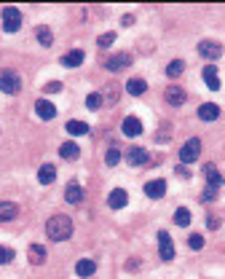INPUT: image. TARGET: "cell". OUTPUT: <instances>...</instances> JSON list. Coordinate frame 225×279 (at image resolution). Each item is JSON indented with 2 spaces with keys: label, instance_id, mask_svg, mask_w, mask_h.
I'll use <instances>...</instances> for the list:
<instances>
[{
  "label": "cell",
  "instance_id": "cell-33",
  "mask_svg": "<svg viewBox=\"0 0 225 279\" xmlns=\"http://www.w3.org/2000/svg\"><path fill=\"white\" fill-rule=\"evenodd\" d=\"M113 41H115V32H105V35H99V38H97V43L102 46V49H108Z\"/></svg>",
  "mask_w": 225,
  "mask_h": 279
},
{
  "label": "cell",
  "instance_id": "cell-5",
  "mask_svg": "<svg viewBox=\"0 0 225 279\" xmlns=\"http://www.w3.org/2000/svg\"><path fill=\"white\" fill-rule=\"evenodd\" d=\"M158 255H161V261H172L174 258V242H172V236L167 234V231H161L158 234Z\"/></svg>",
  "mask_w": 225,
  "mask_h": 279
},
{
  "label": "cell",
  "instance_id": "cell-22",
  "mask_svg": "<svg viewBox=\"0 0 225 279\" xmlns=\"http://www.w3.org/2000/svg\"><path fill=\"white\" fill-rule=\"evenodd\" d=\"M80 153V148L75 143H62V148H59V156H62L65 161H75Z\"/></svg>",
  "mask_w": 225,
  "mask_h": 279
},
{
  "label": "cell",
  "instance_id": "cell-16",
  "mask_svg": "<svg viewBox=\"0 0 225 279\" xmlns=\"http://www.w3.org/2000/svg\"><path fill=\"white\" fill-rule=\"evenodd\" d=\"M65 199H67V204H80L84 202V188L78 183H70L65 188Z\"/></svg>",
  "mask_w": 225,
  "mask_h": 279
},
{
  "label": "cell",
  "instance_id": "cell-30",
  "mask_svg": "<svg viewBox=\"0 0 225 279\" xmlns=\"http://www.w3.org/2000/svg\"><path fill=\"white\" fill-rule=\"evenodd\" d=\"M118 161H121V150H118V148H110L108 156H105V164H108V167H115Z\"/></svg>",
  "mask_w": 225,
  "mask_h": 279
},
{
  "label": "cell",
  "instance_id": "cell-19",
  "mask_svg": "<svg viewBox=\"0 0 225 279\" xmlns=\"http://www.w3.org/2000/svg\"><path fill=\"white\" fill-rule=\"evenodd\" d=\"M27 258L32 266H40L46 261V247L43 244H30V250H27Z\"/></svg>",
  "mask_w": 225,
  "mask_h": 279
},
{
  "label": "cell",
  "instance_id": "cell-18",
  "mask_svg": "<svg viewBox=\"0 0 225 279\" xmlns=\"http://www.w3.org/2000/svg\"><path fill=\"white\" fill-rule=\"evenodd\" d=\"M19 215V207L14 202H0V223H8Z\"/></svg>",
  "mask_w": 225,
  "mask_h": 279
},
{
  "label": "cell",
  "instance_id": "cell-37",
  "mask_svg": "<svg viewBox=\"0 0 225 279\" xmlns=\"http://www.w3.org/2000/svg\"><path fill=\"white\" fill-rule=\"evenodd\" d=\"M118 97V86H108V102H115Z\"/></svg>",
  "mask_w": 225,
  "mask_h": 279
},
{
  "label": "cell",
  "instance_id": "cell-15",
  "mask_svg": "<svg viewBox=\"0 0 225 279\" xmlns=\"http://www.w3.org/2000/svg\"><path fill=\"white\" fill-rule=\"evenodd\" d=\"M126 202H129V193H126L124 188H115V191H110V196H108L110 209H121V207H126Z\"/></svg>",
  "mask_w": 225,
  "mask_h": 279
},
{
  "label": "cell",
  "instance_id": "cell-28",
  "mask_svg": "<svg viewBox=\"0 0 225 279\" xmlns=\"http://www.w3.org/2000/svg\"><path fill=\"white\" fill-rule=\"evenodd\" d=\"M182 73H185V62H182V59L169 62V67H167V75H169V78H177V75H182Z\"/></svg>",
  "mask_w": 225,
  "mask_h": 279
},
{
  "label": "cell",
  "instance_id": "cell-27",
  "mask_svg": "<svg viewBox=\"0 0 225 279\" xmlns=\"http://www.w3.org/2000/svg\"><path fill=\"white\" fill-rule=\"evenodd\" d=\"M174 223L180 226V228H185V226H191V212H188L185 207H180V209H177V212H174Z\"/></svg>",
  "mask_w": 225,
  "mask_h": 279
},
{
  "label": "cell",
  "instance_id": "cell-17",
  "mask_svg": "<svg viewBox=\"0 0 225 279\" xmlns=\"http://www.w3.org/2000/svg\"><path fill=\"white\" fill-rule=\"evenodd\" d=\"M35 113H38L43 121H51L54 115H56V108H54L51 102H46V99H38V102H35Z\"/></svg>",
  "mask_w": 225,
  "mask_h": 279
},
{
  "label": "cell",
  "instance_id": "cell-25",
  "mask_svg": "<svg viewBox=\"0 0 225 279\" xmlns=\"http://www.w3.org/2000/svg\"><path fill=\"white\" fill-rule=\"evenodd\" d=\"M35 35H38V41H40V46H43V49H49V46H54V35H51V30L46 27V25H40L38 30H35Z\"/></svg>",
  "mask_w": 225,
  "mask_h": 279
},
{
  "label": "cell",
  "instance_id": "cell-32",
  "mask_svg": "<svg viewBox=\"0 0 225 279\" xmlns=\"http://www.w3.org/2000/svg\"><path fill=\"white\" fill-rule=\"evenodd\" d=\"M14 261V250H8V247H0V266H6Z\"/></svg>",
  "mask_w": 225,
  "mask_h": 279
},
{
  "label": "cell",
  "instance_id": "cell-12",
  "mask_svg": "<svg viewBox=\"0 0 225 279\" xmlns=\"http://www.w3.org/2000/svg\"><path fill=\"white\" fill-rule=\"evenodd\" d=\"M84 59H86V54L80 51V49H73V51H67L62 56V67H80V65H84Z\"/></svg>",
  "mask_w": 225,
  "mask_h": 279
},
{
  "label": "cell",
  "instance_id": "cell-20",
  "mask_svg": "<svg viewBox=\"0 0 225 279\" xmlns=\"http://www.w3.org/2000/svg\"><path fill=\"white\" fill-rule=\"evenodd\" d=\"M204 81H207V86H209L212 91L220 89V78H217V67H215V65H207V67H204Z\"/></svg>",
  "mask_w": 225,
  "mask_h": 279
},
{
  "label": "cell",
  "instance_id": "cell-8",
  "mask_svg": "<svg viewBox=\"0 0 225 279\" xmlns=\"http://www.w3.org/2000/svg\"><path fill=\"white\" fill-rule=\"evenodd\" d=\"M148 150L145 148H129L126 150V161H129V164H132V167H142V164H148Z\"/></svg>",
  "mask_w": 225,
  "mask_h": 279
},
{
  "label": "cell",
  "instance_id": "cell-29",
  "mask_svg": "<svg viewBox=\"0 0 225 279\" xmlns=\"http://www.w3.org/2000/svg\"><path fill=\"white\" fill-rule=\"evenodd\" d=\"M102 105H105V99H102L99 91H94V94H89V97H86V108H89V110H99Z\"/></svg>",
  "mask_w": 225,
  "mask_h": 279
},
{
  "label": "cell",
  "instance_id": "cell-36",
  "mask_svg": "<svg viewBox=\"0 0 225 279\" xmlns=\"http://www.w3.org/2000/svg\"><path fill=\"white\" fill-rule=\"evenodd\" d=\"M207 228H212V231H215V228H220V220L209 215V217H207Z\"/></svg>",
  "mask_w": 225,
  "mask_h": 279
},
{
  "label": "cell",
  "instance_id": "cell-4",
  "mask_svg": "<svg viewBox=\"0 0 225 279\" xmlns=\"http://www.w3.org/2000/svg\"><path fill=\"white\" fill-rule=\"evenodd\" d=\"M19 27H22V11L14 8V6L3 8V30L6 32H16Z\"/></svg>",
  "mask_w": 225,
  "mask_h": 279
},
{
  "label": "cell",
  "instance_id": "cell-23",
  "mask_svg": "<svg viewBox=\"0 0 225 279\" xmlns=\"http://www.w3.org/2000/svg\"><path fill=\"white\" fill-rule=\"evenodd\" d=\"M38 180H40L43 185H51V183L56 180V169H54V164H43L40 172H38Z\"/></svg>",
  "mask_w": 225,
  "mask_h": 279
},
{
  "label": "cell",
  "instance_id": "cell-35",
  "mask_svg": "<svg viewBox=\"0 0 225 279\" xmlns=\"http://www.w3.org/2000/svg\"><path fill=\"white\" fill-rule=\"evenodd\" d=\"M217 199V191L215 188H204V193H201V202H215Z\"/></svg>",
  "mask_w": 225,
  "mask_h": 279
},
{
  "label": "cell",
  "instance_id": "cell-1",
  "mask_svg": "<svg viewBox=\"0 0 225 279\" xmlns=\"http://www.w3.org/2000/svg\"><path fill=\"white\" fill-rule=\"evenodd\" d=\"M46 234H49V239H54V242L70 239V236H73V220H70L67 215L49 217V223H46Z\"/></svg>",
  "mask_w": 225,
  "mask_h": 279
},
{
  "label": "cell",
  "instance_id": "cell-11",
  "mask_svg": "<svg viewBox=\"0 0 225 279\" xmlns=\"http://www.w3.org/2000/svg\"><path fill=\"white\" fill-rule=\"evenodd\" d=\"M204 177H207V188H220V185H222V174L217 172V167L215 164H207L204 167Z\"/></svg>",
  "mask_w": 225,
  "mask_h": 279
},
{
  "label": "cell",
  "instance_id": "cell-10",
  "mask_svg": "<svg viewBox=\"0 0 225 279\" xmlns=\"http://www.w3.org/2000/svg\"><path fill=\"white\" fill-rule=\"evenodd\" d=\"M163 97H167V102H169V105H174V108L185 105V99H188V94H185V89H182V86H169Z\"/></svg>",
  "mask_w": 225,
  "mask_h": 279
},
{
  "label": "cell",
  "instance_id": "cell-14",
  "mask_svg": "<svg viewBox=\"0 0 225 279\" xmlns=\"http://www.w3.org/2000/svg\"><path fill=\"white\" fill-rule=\"evenodd\" d=\"M198 118L201 121H217L220 118V108H217V105H212V102H204L198 108Z\"/></svg>",
  "mask_w": 225,
  "mask_h": 279
},
{
  "label": "cell",
  "instance_id": "cell-34",
  "mask_svg": "<svg viewBox=\"0 0 225 279\" xmlns=\"http://www.w3.org/2000/svg\"><path fill=\"white\" fill-rule=\"evenodd\" d=\"M43 91L46 94H59V91H62V84H59V81H51V84L43 86Z\"/></svg>",
  "mask_w": 225,
  "mask_h": 279
},
{
  "label": "cell",
  "instance_id": "cell-2",
  "mask_svg": "<svg viewBox=\"0 0 225 279\" xmlns=\"http://www.w3.org/2000/svg\"><path fill=\"white\" fill-rule=\"evenodd\" d=\"M0 91H6V94H16V91H22L19 73H14V70H0Z\"/></svg>",
  "mask_w": 225,
  "mask_h": 279
},
{
  "label": "cell",
  "instance_id": "cell-13",
  "mask_svg": "<svg viewBox=\"0 0 225 279\" xmlns=\"http://www.w3.org/2000/svg\"><path fill=\"white\" fill-rule=\"evenodd\" d=\"M163 193H167V183H163V180L145 183V196H150V199H161Z\"/></svg>",
  "mask_w": 225,
  "mask_h": 279
},
{
  "label": "cell",
  "instance_id": "cell-24",
  "mask_svg": "<svg viewBox=\"0 0 225 279\" xmlns=\"http://www.w3.org/2000/svg\"><path fill=\"white\" fill-rule=\"evenodd\" d=\"M145 89H148V84H145V81H142V78H132V81H129V84H126V91H129V94H132V97H139V94H145Z\"/></svg>",
  "mask_w": 225,
  "mask_h": 279
},
{
  "label": "cell",
  "instance_id": "cell-26",
  "mask_svg": "<svg viewBox=\"0 0 225 279\" xmlns=\"http://www.w3.org/2000/svg\"><path fill=\"white\" fill-rule=\"evenodd\" d=\"M65 129L73 137H80V134H89V124H84V121H67Z\"/></svg>",
  "mask_w": 225,
  "mask_h": 279
},
{
  "label": "cell",
  "instance_id": "cell-38",
  "mask_svg": "<svg viewBox=\"0 0 225 279\" xmlns=\"http://www.w3.org/2000/svg\"><path fill=\"white\" fill-rule=\"evenodd\" d=\"M121 25H124V27H132V25H134V16H132V14H124Z\"/></svg>",
  "mask_w": 225,
  "mask_h": 279
},
{
  "label": "cell",
  "instance_id": "cell-39",
  "mask_svg": "<svg viewBox=\"0 0 225 279\" xmlns=\"http://www.w3.org/2000/svg\"><path fill=\"white\" fill-rule=\"evenodd\" d=\"M174 172H177V174H180V177H191V172H188V169H185L182 164H180V167H177Z\"/></svg>",
  "mask_w": 225,
  "mask_h": 279
},
{
  "label": "cell",
  "instance_id": "cell-7",
  "mask_svg": "<svg viewBox=\"0 0 225 279\" xmlns=\"http://www.w3.org/2000/svg\"><path fill=\"white\" fill-rule=\"evenodd\" d=\"M129 65H132V54H113L108 62H105V67L110 70V73H121V70H126Z\"/></svg>",
  "mask_w": 225,
  "mask_h": 279
},
{
  "label": "cell",
  "instance_id": "cell-21",
  "mask_svg": "<svg viewBox=\"0 0 225 279\" xmlns=\"http://www.w3.org/2000/svg\"><path fill=\"white\" fill-rule=\"evenodd\" d=\"M94 271H97V263H94L91 258H84V261L75 263V274L78 276H91Z\"/></svg>",
  "mask_w": 225,
  "mask_h": 279
},
{
  "label": "cell",
  "instance_id": "cell-3",
  "mask_svg": "<svg viewBox=\"0 0 225 279\" xmlns=\"http://www.w3.org/2000/svg\"><path fill=\"white\" fill-rule=\"evenodd\" d=\"M198 153H201V140L198 137H191L180 148V161H182V164H193V161L198 158Z\"/></svg>",
  "mask_w": 225,
  "mask_h": 279
},
{
  "label": "cell",
  "instance_id": "cell-9",
  "mask_svg": "<svg viewBox=\"0 0 225 279\" xmlns=\"http://www.w3.org/2000/svg\"><path fill=\"white\" fill-rule=\"evenodd\" d=\"M121 129H124L126 137H139V134H142V121L137 118V115H126Z\"/></svg>",
  "mask_w": 225,
  "mask_h": 279
},
{
  "label": "cell",
  "instance_id": "cell-6",
  "mask_svg": "<svg viewBox=\"0 0 225 279\" xmlns=\"http://www.w3.org/2000/svg\"><path fill=\"white\" fill-rule=\"evenodd\" d=\"M198 54L204 56V59H220V56H222V46L215 43V41H201L198 43Z\"/></svg>",
  "mask_w": 225,
  "mask_h": 279
},
{
  "label": "cell",
  "instance_id": "cell-31",
  "mask_svg": "<svg viewBox=\"0 0 225 279\" xmlns=\"http://www.w3.org/2000/svg\"><path fill=\"white\" fill-rule=\"evenodd\" d=\"M188 244H191V250H201V247H204V236H201V234H191V236H188Z\"/></svg>",
  "mask_w": 225,
  "mask_h": 279
}]
</instances>
